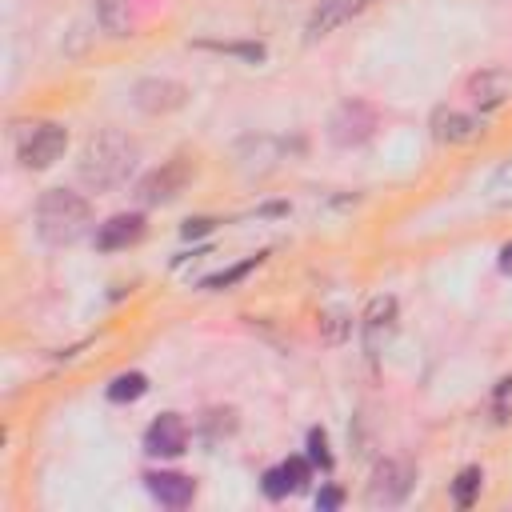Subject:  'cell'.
Returning <instances> with one entry per match:
<instances>
[{
    "mask_svg": "<svg viewBox=\"0 0 512 512\" xmlns=\"http://www.w3.org/2000/svg\"><path fill=\"white\" fill-rule=\"evenodd\" d=\"M144 484H148V492H152L164 508H184V504H192V496H196V484H192V476H184V472H144Z\"/></svg>",
    "mask_w": 512,
    "mask_h": 512,
    "instance_id": "5bb4252c",
    "label": "cell"
},
{
    "mask_svg": "<svg viewBox=\"0 0 512 512\" xmlns=\"http://www.w3.org/2000/svg\"><path fill=\"white\" fill-rule=\"evenodd\" d=\"M188 100V88L180 80H140L136 84V104L144 112H176Z\"/></svg>",
    "mask_w": 512,
    "mask_h": 512,
    "instance_id": "4fadbf2b",
    "label": "cell"
},
{
    "mask_svg": "<svg viewBox=\"0 0 512 512\" xmlns=\"http://www.w3.org/2000/svg\"><path fill=\"white\" fill-rule=\"evenodd\" d=\"M372 132H376V108L364 100H344L328 116V140L336 148H356V144L372 140Z\"/></svg>",
    "mask_w": 512,
    "mask_h": 512,
    "instance_id": "277c9868",
    "label": "cell"
},
{
    "mask_svg": "<svg viewBox=\"0 0 512 512\" xmlns=\"http://www.w3.org/2000/svg\"><path fill=\"white\" fill-rule=\"evenodd\" d=\"M508 92H512V76H508L504 68H484V72H476V76L468 80V96H472V104H476L480 112L500 108V104L508 100Z\"/></svg>",
    "mask_w": 512,
    "mask_h": 512,
    "instance_id": "7c38bea8",
    "label": "cell"
},
{
    "mask_svg": "<svg viewBox=\"0 0 512 512\" xmlns=\"http://www.w3.org/2000/svg\"><path fill=\"white\" fill-rule=\"evenodd\" d=\"M308 460H312V464H320L324 472H332V452H328V436H324L320 428H312V432H308Z\"/></svg>",
    "mask_w": 512,
    "mask_h": 512,
    "instance_id": "7402d4cb",
    "label": "cell"
},
{
    "mask_svg": "<svg viewBox=\"0 0 512 512\" xmlns=\"http://www.w3.org/2000/svg\"><path fill=\"white\" fill-rule=\"evenodd\" d=\"M64 148H68V132H64V124H52V120L28 124V128L20 132V140H16V156H20V164H24L28 172L52 168V164L64 156Z\"/></svg>",
    "mask_w": 512,
    "mask_h": 512,
    "instance_id": "3957f363",
    "label": "cell"
},
{
    "mask_svg": "<svg viewBox=\"0 0 512 512\" xmlns=\"http://www.w3.org/2000/svg\"><path fill=\"white\" fill-rule=\"evenodd\" d=\"M500 272H512V244H504L500 252Z\"/></svg>",
    "mask_w": 512,
    "mask_h": 512,
    "instance_id": "4316f807",
    "label": "cell"
},
{
    "mask_svg": "<svg viewBox=\"0 0 512 512\" xmlns=\"http://www.w3.org/2000/svg\"><path fill=\"white\" fill-rule=\"evenodd\" d=\"M136 140L120 128H104V132H92L80 148V160H76V176L88 192H112L120 188L132 168H136Z\"/></svg>",
    "mask_w": 512,
    "mask_h": 512,
    "instance_id": "6da1fadb",
    "label": "cell"
},
{
    "mask_svg": "<svg viewBox=\"0 0 512 512\" xmlns=\"http://www.w3.org/2000/svg\"><path fill=\"white\" fill-rule=\"evenodd\" d=\"M412 480H416L412 464H404V460H380L372 468V480H368V500L392 508V504H400L412 492Z\"/></svg>",
    "mask_w": 512,
    "mask_h": 512,
    "instance_id": "8992f818",
    "label": "cell"
},
{
    "mask_svg": "<svg viewBox=\"0 0 512 512\" xmlns=\"http://www.w3.org/2000/svg\"><path fill=\"white\" fill-rule=\"evenodd\" d=\"M208 228H212V220H188V224L180 228V236H184V240H192V236H204Z\"/></svg>",
    "mask_w": 512,
    "mask_h": 512,
    "instance_id": "484cf974",
    "label": "cell"
},
{
    "mask_svg": "<svg viewBox=\"0 0 512 512\" xmlns=\"http://www.w3.org/2000/svg\"><path fill=\"white\" fill-rule=\"evenodd\" d=\"M144 392H148V376H144V372H120V376L108 384V400H112V404L140 400Z\"/></svg>",
    "mask_w": 512,
    "mask_h": 512,
    "instance_id": "e0dca14e",
    "label": "cell"
},
{
    "mask_svg": "<svg viewBox=\"0 0 512 512\" xmlns=\"http://www.w3.org/2000/svg\"><path fill=\"white\" fill-rule=\"evenodd\" d=\"M288 492H296V488H292V480H288V472H284V464H276V468H268V472H264V496H272V500H280V496H288Z\"/></svg>",
    "mask_w": 512,
    "mask_h": 512,
    "instance_id": "603a6c76",
    "label": "cell"
},
{
    "mask_svg": "<svg viewBox=\"0 0 512 512\" xmlns=\"http://www.w3.org/2000/svg\"><path fill=\"white\" fill-rule=\"evenodd\" d=\"M348 328H352V324H348V316H344V312H328V316L320 320V332H324V340H328V344H340Z\"/></svg>",
    "mask_w": 512,
    "mask_h": 512,
    "instance_id": "cb8c5ba5",
    "label": "cell"
},
{
    "mask_svg": "<svg viewBox=\"0 0 512 512\" xmlns=\"http://www.w3.org/2000/svg\"><path fill=\"white\" fill-rule=\"evenodd\" d=\"M188 180H192V164H188L184 156H176V160L152 168V172L136 184V200H140V204H168V200H176V196L184 192Z\"/></svg>",
    "mask_w": 512,
    "mask_h": 512,
    "instance_id": "5b68a950",
    "label": "cell"
},
{
    "mask_svg": "<svg viewBox=\"0 0 512 512\" xmlns=\"http://www.w3.org/2000/svg\"><path fill=\"white\" fill-rule=\"evenodd\" d=\"M144 236V216L140 212H116L96 228V248L100 252H120Z\"/></svg>",
    "mask_w": 512,
    "mask_h": 512,
    "instance_id": "8fae6325",
    "label": "cell"
},
{
    "mask_svg": "<svg viewBox=\"0 0 512 512\" xmlns=\"http://www.w3.org/2000/svg\"><path fill=\"white\" fill-rule=\"evenodd\" d=\"M204 48H212V52H228V56H240V60H248V64H260L264 56H268V48L264 44H224V40H204Z\"/></svg>",
    "mask_w": 512,
    "mask_h": 512,
    "instance_id": "d6986e66",
    "label": "cell"
},
{
    "mask_svg": "<svg viewBox=\"0 0 512 512\" xmlns=\"http://www.w3.org/2000/svg\"><path fill=\"white\" fill-rule=\"evenodd\" d=\"M376 0H320L316 4V12L308 16V36L316 40V36H328V32H336V28H344V24H352L360 12H368Z\"/></svg>",
    "mask_w": 512,
    "mask_h": 512,
    "instance_id": "9c48e42d",
    "label": "cell"
},
{
    "mask_svg": "<svg viewBox=\"0 0 512 512\" xmlns=\"http://www.w3.org/2000/svg\"><path fill=\"white\" fill-rule=\"evenodd\" d=\"M488 200L500 204V208H512V156L492 172V180H488Z\"/></svg>",
    "mask_w": 512,
    "mask_h": 512,
    "instance_id": "ac0fdd59",
    "label": "cell"
},
{
    "mask_svg": "<svg viewBox=\"0 0 512 512\" xmlns=\"http://www.w3.org/2000/svg\"><path fill=\"white\" fill-rule=\"evenodd\" d=\"M92 228V204L72 188H48L36 200V236L52 248L76 244Z\"/></svg>",
    "mask_w": 512,
    "mask_h": 512,
    "instance_id": "7a4b0ae2",
    "label": "cell"
},
{
    "mask_svg": "<svg viewBox=\"0 0 512 512\" xmlns=\"http://www.w3.org/2000/svg\"><path fill=\"white\" fill-rule=\"evenodd\" d=\"M188 448V424L180 412H160L144 432V452L152 456H180Z\"/></svg>",
    "mask_w": 512,
    "mask_h": 512,
    "instance_id": "ba28073f",
    "label": "cell"
},
{
    "mask_svg": "<svg viewBox=\"0 0 512 512\" xmlns=\"http://www.w3.org/2000/svg\"><path fill=\"white\" fill-rule=\"evenodd\" d=\"M480 132H484V124H480L476 116L460 112V108L440 104V108L432 112V136H436L440 144H472Z\"/></svg>",
    "mask_w": 512,
    "mask_h": 512,
    "instance_id": "30bf717a",
    "label": "cell"
},
{
    "mask_svg": "<svg viewBox=\"0 0 512 512\" xmlns=\"http://www.w3.org/2000/svg\"><path fill=\"white\" fill-rule=\"evenodd\" d=\"M96 16L112 36H128L132 32V4L128 0H96Z\"/></svg>",
    "mask_w": 512,
    "mask_h": 512,
    "instance_id": "9a60e30c",
    "label": "cell"
},
{
    "mask_svg": "<svg viewBox=\"0 0 512 512\" xmlns=\"http://www.w3.org/2000/svg\"><path fill=\"white\" fill-rule=\"evenodd\" d=\"M260 260H264V256H248V260H240V264H232V268H224V272H212V276H204V288H208V292H224V288L240 284L244 276H252V272L260 268Z\"/></svg>",
    "mask_w": 512,
    "mask_h": 512,
    "instance_id": "2e32d148",
    "label": "cell"
},
{
    "mask_svg": "<svg viewBox=\"0 0 512 512\" xmlns=\"http://www.w3.org/2000/svg\"><path fill=\"white\" fill-rule=\"evenodd\" d=\"M480 468H464L460 476H456V484H452V500L460 504V508H468L472 500H476V492H480Z\"/></svg>",
    "mask_w": 512,
    "mask_h": 512,
    "instance_id": "ffe728a7",
    "label": "cell"
},
{
    "mask_svg": "<svg viewBox=\"0 0 512 512\" xmlns=\"http://www.w3.org/2000/svg\"><path fill=\"white\" fill-rule=\"evenodd\" d=\"M204 432H208V440H220V436L236 432V412L232 408H212L204 416Z\"/></svg>",
    "mask_w": 512,
    "mask_h": 512,
    "instance_id": "44dd1931",
    "label": "cell"
},
{
    "mask_svg": "<svg viewBox=\"0 0 512 512\" xmlns=\"http://www.w3.org/2000/svg\"><path fill=\"white\" fill-rule=\"evenodd\" d=\"M340 500H344L340 488H324V492L316 496V508H340Z\"/></svg>",
    "mask_w": 512,
    "mask_h": 512,
    "instance_id": "d4e9b609",
    "label": "cell"
},
{
    "mask_svg": "<svg viewBox=\"0 0 512 512\" xmlns=\"http://www.w3.org/2000/svg\"><path fill=\"white\" fill-rule=\"evenodd\" d=\"M392 332H396V300L392 296H372L364 316H360V344H364V352L368 356L384 352Z\"/></svg>",
    "mask_w": 512,
    "mask_h": 512,
    "instance_id": "52a82bcc",
    "label": "cell"
}]
</instances>
